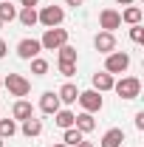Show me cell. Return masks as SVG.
<instances>
[{"label": "cell", "instance_id": "obj_34", "mask_svg": "<svg viewBox=\"0 0 144 147\" xmlns=\"http://www.w3.org/2000/svg\"><path fill=\"white\" fill-rule=\"evenodd\" d=\"M0 31H3V23H0Z\"/></svg>", "mask_w": 144, "mask_h": 147}, {"label": "cell", "instance_id": "obj_4", "mask_svg": "<svg viewBox=\"0 0 144 147\" xmlns=\"http://www.w3.org/2000/svg\"><path fill=\"white\" fill-rule=\"evenodd\" d=\"M65 20V11H62V6H45L42 11H37V23H42L45 28H57L59 23Z\"/></svg>", "mask_w": 144, "mask_h": 147}, {"label": "cell", "instance_id": "obj_25", "mask_svg": "<svg viewBox=\"0 0 144 147\" xmlns=\"http://www.w3.org/2000/svg\"><path fill=\"white\" fill-rule=\"evenodd\" d=\"M130 40H133V42H141V40H144V28H141V23H139V26H130Z\"/></svg>", "mask_w": 144, "mask_h": 147}, {"label": "cell", "instance_id": "obj_36", "mask_svg": "<svg viewBox=\"0 0 144 147\" xmlns=\"http://www.w3.org/2000/svg\"><path fill=\"white\" fill-rule=\"evenodd\" d=\"M0 147H3V139H0Z\"/></svg>", "mask_w": 144, "mask_h": 147}, {"label": "cell", "instance_id": "obj_17", "mask_svg": "<svg viewBox=\"0 0 144 147\" xmlns=\"http://www.w3.org/2000/svg\"><path fill=\"white\" fill-rule=\"evenodd\" d=\"M73 119H76V113H71V110H57V113H54V125L62 127V130L73 127Z\"/></svg>", "mask_w": 144, "mask_h": 147}, {"label": "cell", "instance_id": "obj_22", "mask_svg": "<svg viewBox=\"0 0 144 147\" xmlns=\"http://www.w3.org/2000/svg\"><path fill=\"white\" fill-rule=\"evenodd\" d=\"M17 133V122L14 119H0V139H11Z\"/></svg>", "mask_w": 144, "mask_h": 147}, {"label": "cell", "instance_id": "obj_24", "mask_svg": "<svg viewBox=\"0 0 144 147\" xmlns=\"http://www.w3.org/2000/svg\"><path fill=\"white\" fill-rule=\"evenodd\" d=\"M57 51H59V62H76V48H71L68 42L62 48H57Z\"/></svg>", "mask_w": 144, "mask_h": 147}, {"label": "cell", "instance_id": "obj_23", "mask_svg": "<svg viewBox=\"0 0 144 147\" xmlns=\"http://www.w3.org/2000/svg\"><path fill=\"white\" fill-rule=\"evenodd\" d=\"M31 74H37V76H45V74H48V59L34 57V59H31Z\"/></svg>", "mask_w": 144, "mask_h": 147}, {"label": "cell", "instance_id": "obj_27", "mask_svg": "<svg viewBox=\"0 0 144 147\" xmlns=\"http://www.w3.org/2000/svg\"><path fill=\"white\" fill-rule=\"evenodd\" d=\"M136 127L144 130V110H139V113H136Z\"/></svg>", "mask_w": 144, "mask_h": 147}, {"label": "cell", "instance_id": "obj_8", "mask_svg": "<svg viewBox=\"0 0 144 147\" xmlns=\"http://www.w3.org/2000/svg\"><path fill=\"white\" fill-rule=\"evenodd\" d=\"M40 51H42V45H40V40H20L17 42V57L20 59H34V57H40Z\"/></svg>", "mask_w": 144, "mask_h": 147}, {"label": "cell", "instance_id": "obj_31", "mask_svg": "<svg viewBox=\"0 0 144 147\" xmlns=\"http://www.w3.org/2000/svg\"><path fill=\"white\" fill-rule=\"evenodd\" d=\"M76 147H93V144H90V142H85V139H82V142H79V144H76Z\"/></svg>", "mask_w": 144, "mask_h": 147}, {"label": "cell", "instance_id": "obj_6", "mask_svg": "<svg viewBox=\"0 0 144 147\" xmlns=\"http://www.w3.org/2000/svg\"><path fill=\"white\" fill-rule=\"evenodd\" d=\"M76 102L82 105V110H85V113H96V110H102V105H105V102H102V93L93 91V88H90V91H79Z\"/></svg>", "mask_w": 144, "mask_h": 147}, {"label": "cell", "instance_id": "obj_1", "mask_svg": "<svg viewBox=\"0 0 144 147\" xmlns=\"http://www.w3.org/2000/svg\"><path fill=\"white\" fill-rule=\"evenodd\" d=\"M113 91L119 93V99H139V93H141V79H139V76H122L119 82H113Z\"/></svg>", "mask_w": 144, "mask_h": 147}, {"label": "cell", "instance_id": "obj_33", "mask_svg": "<svg viewBox=\"0 0 144 147\" xmlns=\"http://www.w3.org/2000/svg\"><path fill=\"white\" fill-rule=\"evenodd\" d=\"M51 147H68V144H62V142H59V144H51Z\"/></svg>", "mask_w": 144, "mask_h": 147}, {"label": "cell", "instance_id": "obj_32", "mask_svg": "<svg viewBox=\"0 0 144 147\" xmlns=\"http://www.w3.org/2000/svg\"><path fill=\"white\" fill-rule=\"evenodd\" d=\"M116 3H122V6H133V0H116Z\"/></svg>", "mask_w": 144, "mask_h": 147}, {"label": "cell", "instance_id": "obj_14", "mask_svg": "<svg viewBox=\"0 0 144 147\" xmlns=\"http://www.w3.org/2000/svg\"><path fill=\"white\" fill-rule=\"evenodd\" d=\"M73 127L79 130V133H90V130L96 127V119H93V113H85V110H82V113L73 119Z\"/></svg>", "mask_w": 144, "mask_h": 147}, {"label": "cell", "instance_id": "obj_19", "mask_svg": "<svg viewBox=\"0 0 144 147\" xmlns=\"http://www.w3.org/2000/svg\"><path fill=\"white\" fill-rule=\"evenodd\" d=\"M82 139H85V133H79L76 127H68L65 133H62V144H68V147H76Z\"/></svg>", "mask_w": 144, "mask_h": 147}, {"label": "cell", "instance_id": "obj_30", "mask_svg": "<svg viewBox=\"0 0 144 147\" xmlns=\"http://www.w3.org/2000/svg\"><path fill=\"white\" fill-rule=\"evenodd\" d=\"M20 3H23V6H37L40 0H20Z\"/></svg>", "mask_w": 144, "mask_h": 147}, {"label": "cell", "instance_id": "obj_9", "mask_svg": "<svg viewBox=\"0 0 144 147\" xmlns=\"http://www.w3.org/2000/svg\"><path fill=\"white\" fill-rule=\"evenodd\" d=\"M93 45H96L99 54H110V51H116V37H113V31H99V34L93 37Z\"/></svg>", "mask_w": 144, "mask_h": 147}, {"label": "cell", "instance_id": "obj_7", "mask_svg": "<svg viewBox=\"0 0 144 147\" xmlns=\"http://www.w3.org/2000/svg\"><path fill=\"white\" fill-rule=\"evenodd\" d=\"M99 26L105 31H116V28H122V14L116 9H102L99 11Z\"/></svg>", "mask_w": 144, "mask_h": 147}, {"label": "cell", "instance_id": "obj_28", "mask_svg": "<svg viewBox=\"0 0 144 147\" xmlns=\"http://www.w3.org/2000/svg\"><path fill=\"white\" fill-rule=\"evenodd\" d=\"M9 54V45H6V42H3V40H0V59H3V57Z\"/></svg>", "mask_w": 144, "mask_h": 147}, {"label": "cell", "instance_id": "obj_35", "mask_svg": "<svg viewBox=\"0 0 144 147\" xmlns=\"http://www.w3.org/2000/svg\"><path fill=\"white\" fill-rule=\"evenodd\" d=\"M0 88H3V79H0Z\"/></svg>", "mask_w": 144, "mask_h": 147}, {"label": "cell", "instance_id": "obj_13", "mask_svg": "<svg viewBox=\"0 0 144 147\" xmlns=\"http://www.w3.org/2000/svg\"><path fill=\"white\" fill-rule=\"evenodd\" d=\"M113 74L108 71H99V74H93V91H99V93H105V91H113Z\"/></svg>", "mask_w": 144, "mask_h": 147}, {"label": "cell", "instance_id": "obj_2", "mask_svg": "<svg viewBox=\"0 0 144 147\" xmlns=\"http://www.w3.org/2000/svg\"><path fill=\"white\" fill-rule=\"evenodd\" d=\"M68 42V31L65 28H45V34H42V40H40V45L45 48V51H57V48H62Z\"/></svg>", "mask_w": 144, "mask_h": 147}, {"label": "cell", "instance_id": "obj_16", "mask_svg": "<svg viewBox=\"0 0 144 147\" xmlns=\"http://www.w3.org/2000/svg\"><path fill=\"white\" fill-rule=\"evenodd\" d=\"M57 96H59V102H65V105H73V102H76V96H79V91H76V85L65 82V85L57 91Z\"/></svg>", "mask_w": 144, "mask_h": 147}, {"label": "cell", "instance_id": "obj_29", "mask_svg": "<svg viewBox=\"0 0 144 147\" xmlns=\"http://www.w3.org/2000/svg\"><path fill=\"white\" fill-rule=\"evenodd\" d=\"M65 3H68V6H73V9H76V6H82L85 0H65Z\"/></svg>", "mask_w": 144, "mask_h": 147}, {"label": "cell", "instance_id": "obj_5", "mask_svg": "<svg viewBox=\"0 0 144 147\" xmlns=\"http://www.w3.org/2000/svg\"><path fill=\"white\" fill-rule=\"evenodd\" d=\"M3 85L9 88L11 96H20V99H23V96H28V91H31V82H28L26 76H20V74H9V76L3 79Z\"/></svg>", "mask_w": 144, "mask_h": 147}, {"label": "cell", "instance_id": "obj_26", "mask_svg": "<svg viewBox=\"0 0 144 147\" xmlns=\"http://www.w3.org/2000/svg\"><path fill=\"white\" fill-rule=\"evenodd\" d=\"M59 74L62 76H73L76 74V62H59Z\"/></svg>", "mask_w": 144, "mask_h": 147}, {"label": "cell", "instance_id": "obj_15", "mask_svg": "<svg viewBox=\"0 0 144 147\" xmlns=\"http://www.w3.org/2000/svg\"><path fill=\"white\" fill-rule=\"evenodd\" d=\"M40 133H42V119H34V116H31V119L23 122V136H26V139H34Z\"/></svg>", "mask_w": 144, "mask_h": 147}, {"label": "cell", "instance_id": "obj_10", "mask_svg": "<svg viewBox=\"0 0 144 147\" xmlns=\"http://www.w3.org/2000/svg\"><path fill=\"white\" fill-rule=\"evenodd\" d=\"M59 105H62V102H59V96H57L54 91H45L40 96V110H42V113H51V116H54L57 110H59Z\"/></svg>", "mask_w": 144, "mask_h": 147}, {"label": "cell", "instance_id": "obj_11", "mask_svg": "<svg viewBox=\"0 0 144 147\" xmlns=\"http://www.w3.org/2000/svg\"><path fill=\"white\" fill-rule=\"evenodd\" d=\"M122 144H124V130L122 127H110L99 142V147H122Z\"/></svg>", "mask_w": 144, "mask_h": 147}, {"label": "cell", "instance_id": "obj_20", "mask_svg": "<svg viewBox=\"0 0 144 147\" xmlns=\"http://www.w3.org/2000/svg\"><path fill=\"white\" fill-rule=\"evenodd\" d=\"M17 17H20L23 26H28V28H31V26H37V9H34V6H23V11H20Z\"/></svg>", "mask_w": 144, "mask_h": 147}, {"label": "cell", "instance_id": "obj_21", "mask_svg": "<svg viewBox=\"0 0 144 147\" xmlns=\"http://www.w3.org/2000/svg\"><path fill=\"white\" fill-rule=\"evenodd\" d=\"M14 17H17V9L11 6V0H3L0 3V23H11Z\"/></svg>", "mask_w": 144, "mask_h": 147}, {"label": "cell", "instance_id": "obj_18", "mask_svg": "<svg viewBox=\"0 0 144 147\" xmlns=\"http://www.w3.org/2000/svg\"><path fill=\"white\" fill-rule=\"evenodd\" d=\"M122 14V23H127V26H139L141 23V9L139 6H127L124 11H119Z\"/></svg>", "mask_w": 144, "mask_h": 147}, {"label": "cell", "instance_id": "obj_12", "mask_svg": "<svg viewBox=\"0 0 144 147\" xmlns=\"http://www.w3.org/2000/svg\"><path fill=\"white\" fill-rule=\"evenodd\" d=\"M11 116H14V122H26V119H31V116H34V108H31V102H26V99H17V102H14V108H11Z\"/></svg>", "mask_w": 144, "mask_h": 147}, {"label": "cell", "instance_id": "obj_3", "mask_svg": "<svg viewBox=\"0 0 144 147\" xmlns=\"http://www.w3.org/2000/svg\"><path fill=\"white\" fill-rule=\"evenodd\" d=\"M127 68H130V54H124V51L105 54V71L108 74H124Z\"/></svg>", "mask_w": 144, "mask_h": 147}]
</instances>
